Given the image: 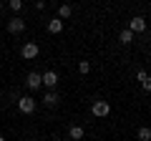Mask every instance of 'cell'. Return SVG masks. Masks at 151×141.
<instances>
[{
  "label": "cell",
  "mask_w": 151,
  "mask_h": 141,
  "mask_svg": "<svg viewBox=\"0 0 151 141\" xmlns=\"http://www.w3.org/2000/svg\"><path fill=\"white\" fill-rule=\"evenodd\" d=\"M91 111H93V116L103 119V116H108V114H111V103H108V101H93Z\"/></svg>",
  "instance_id": "obj_1"
},
{
  "label": "cell",
  "mask_w": 151,
  "mask_h": 141,
  "mask_svg": "<svg viewBox=\"0 0 151 141\" xmlns=\"http://www.w3.org/2000/svg\"><path fill=\"white\" fill-rule=\"evenodd\" d=\"M18 111H20V114H33V111H35V98H30V96L18 98Z\"/></svg>",
  "instance_id": "obj_2"
},
{
  "label": "cell",
  "mask_w": 151,
  "mask_h": 141,
  "mask_svg": "<svg viewBox=\"0 0 151 141\" xmlns=\"http://www.w3.org/2000/svg\"><path fill=\"white\" fill-rule=\"evenodd\" d=\"M25 30V20L23 18H10L8 20V33H13V35H18V33Z\"/></svg>",
  "instance_id": "obj_3"
},
{
  "label": "cell",
  "mask_w": 151,
  "mask_h": 141,
  "mask_svg": "<svg viewBox=\"0 0 151 141\" xmlns=\"http://www.w3.org/2000/svg\"><path fill=\"white\" fill-rule=\"evenodd\" d=\"M129 30L131 33H144L146 30V18L134 15V18H131V23H129Z\"/></svg>",
  "instance_id": "obj_4"
},
{
  "label": "cell",
  "mask_w": 151,
  "mask_h": 141,
  "mask_svg": "<svg viewBox=\"0 0 151 141\" xmlns=\"http://www.w3.org/2000/svg\"><path fill=\"white\" fill-rule=\"evenodd\" d=\"M40 83H45L48 88H53L55 83H58V73H55V70H45V73H40Z\"/></svg>",
  "instance_id": "obj_5"
},
{
  "label": "cell",
  "mask_w": 151,
  "mask_h": 141,
  "mask_svg": "<svg viewBox=\"0 0 151 141\" xmlns=\"http://www.w3.org/2000/svg\"><path fill=\"white\" fill-rule=\"evenodd\" d=\"M25 83H28V88H30V91H35V88H40V86H43V83H40V73H35V70H30V73L25 76Z\"/></svg>",
  "instance_id": "obj_6"
},
{
  "label": "cell",
  "mask_w": 151,
  "mask_h": 141,
  "mask_svg": "<svg viewBox=\"0 0 151 141\" xmlns=\"http://www.w3.org/2000/svg\"><path fill=\"white\" fill-rule=\"evenodd\" d=\"M20 55H23V58H25V60L35 58V55H38V45H35V43H25V45H23V48H20Z\"/></svg>",
  "instance_id": "obj_7"
},
{
  "label": "cell",
  "mask_w": 151,
  "mask_h": 141,
  "mask_svg": "<svg viewBox=\"0 0 151 141\" xmlns=\"http://www.w3.org/2000/svg\"><path fill=\"white\" fill-rule=\"evenodd\" d=\"M136 78H139L141 88H144L146 93H151V76H149V73H146V70H139V76H136Z\"/></svg>",
  "instance_id": "obj_8"
},
{
  "label": "cell",
  "mask_w": 151,
  "mask_h": 141,
  "mask_svg": "<svg viewBox=\"0 0 151 141\" xmlns=\"http://www.w3.org/2000/svg\"><path fill=\"white\" fill-rule=\"evenodd\" d=\"M58 101H60V98H58V93H55V91H48V93H45V98H43V103L48 106V109L58 106Z\"/></svg>",
  "instance_id": "obj_9"
},
{
  "label": "cell",
  "mask_w": 151,
  "mask_h": 141,
  "mask_svg": "<svg viewBox=\"0 0 151 141\" xmlns=\"http://www.w3.org/2000/svg\"><path fill=\"white\" fill-rule=\"evenodd\" d=\"M68 136H70L73 141H81L83 136H86V131H83L81 126H70V129H68Z\"/></svg>",
  "instance_id": "obj_10"
},
{
  "label": "cell",
  "mask_w": 151,
  "mask_h": 141,
  "mask_svg": "<svg viewBox=\"0 0 151 141\" xmlns=\"http://www.w3.org/2000/svg\"><path fill=\"white\" fill-rule=\"evenodd\" d=\"M60 30H63V20L60 18H53L48 23V33H60Z\"/></svg>",
  "instance_id": "obj_11"
},
{
  "label": "cell",
  "mask_w": 151,
  "mask_h": 141,
  "mask_svg": "<svg viewBox=\"0 0 151 141\" xmlns=\"http://www.w3.org/2000/svg\"><path fill=\"white\" fill-rule=\"evenodd\" d=\"M119 38H121V43H124V45H131V43H134V33H131L129 28H126V30H121V35H119Z\"/></svg>",
  "instance_id": "obj_12"
},
{
  "label": "cell",
  "mask_w": 151,
  "mask_h": 141,
  "mask_svg": "<svg viewBox=\"0 0 151 141\" xmlns=\"http://www.w3.org/2000/svg\"><path fill=\"white\" fill-rule=\"evenodd\" d=\"M70 13H73V8H70V5H60L58 8V18H60V20H63V18H70Z\"/></svg>",
  "instance_id": "obj_13"
},
{
  "label": "cell",
  "mask_w": 151,
  "mask_h": 141,
  "mask_svg": "<svg viewBox=\"0 0 151 141\" xmlns=\"http://www.w3.org/2000/svg\"><path fill=\"white\" fill-rule=\"evenodd\" d=\"M139 141H151V129L141 126V129H139Z\"/></svg>",
  "instance_id": "obj_14"
},
{
  "label": "cell",
  "mask_w": 151,
  "mask_h": 141,
  "mask_svg": "<svg viewBox=\"0 0 151 141\" xmlns=\"http://www.w3.org/2000/svg\"><path fill=\"white\" fill-rule=\"evenodd\" d=\"M78 70H81V73H88V70H91V63H88V60H81V63H78Z\"/></svg>",
  "instance_id": "obj_15"
},
{
  "label": "cell",
  "mask_w": 151,
  "mask_h": 141,
  "mask_svg": "<svg viewBox=\"0 0 151 141\" xmlns=\"http://www.w3.org/2000/svg\"><path fill=\"white\" fill-rule=\"evenodd\" d=\"M8 5H10V10H20V8H23V0H10Z\"/></svg>",
  "instance_id": "obj_16"
},
{
  "label": "cell",
  "mask_w": 151,
  "mask_h": 141,
  "mask_svg": "<svg viewBox=\"0 0 151 141\" xmlns=\"http://www.w3.org/2000/svg\"><path fill=\"white\" fill-rule=\"evenodd\" d=\"M0 13H3V3H0Z\"/></svg>",
  "instance_id": "obj_17"
},
{
  "label": "cell",
  "mask_w": 151,
  "mask_h": 141,
  "mask_svg": "<svg viewBox=\"0 0 151 141\" xmlns=\"http://www.w3.org/2000/svg\"><path fill=\"white\" fill-rule=\"evenodd\" d=\"M0 141H5V136H0Z\"/></svg>",
  "instance_id": "obj_18"
},
{
  "label": "cell",
  "mask_w": 151,
  "mask_h": 141,
  "mask_svg": "<svg viewBox=\"0 0 151 141\" xmlns=\"http://www.w3.org/2000/svg\"><path fill=\"white\" fill-rule=\"evenodd\" d=\"M33 141H40V139H33Z\"/></svg>",
  "instance_id": "obj_19"
}]
</instances>
